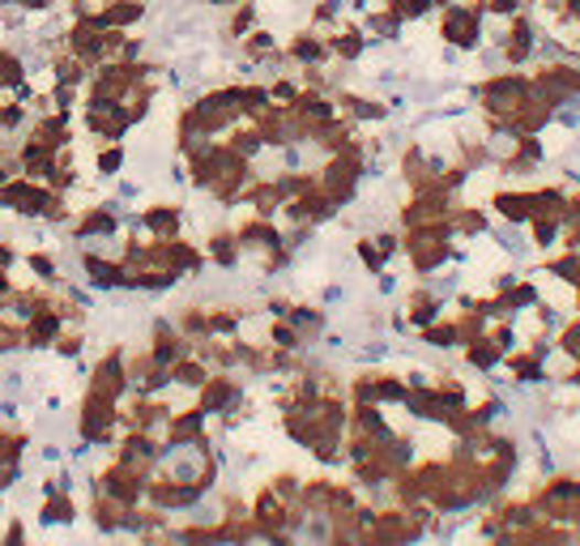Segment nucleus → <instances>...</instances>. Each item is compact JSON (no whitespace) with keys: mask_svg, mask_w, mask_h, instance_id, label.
<instances>
[{"mask_svg":"<svg viewBox=\"0 0 580 546\" xmlns=\"http://www.w3.org/2000/svg\"><path fill=\"white\" fill-rule=\"evenodd\" d=\"M461 351H465V367H470V372H479V376H495V372L504 367V354H508L500 342H495V338H491V333L470 338Z\"/></svg>","mask_w":580,"mask_h":546,"instance_id":"obj_1","label":"nucleus"},{"mask_svg":"<svg viewBox=\"0 0 580 546\" xmlns=\"http://www.w3.org/2000/svg\"><path fill=\"white\" fill-rule=\"evenodd\" d=\"M491 210L504 226H525L534 218L529 210V189H495L491 193Z\"/></svg>","mask_w":580,"mask_h":546,"instance_id":"obj_2","label":"nucleus"}]
</instances>
